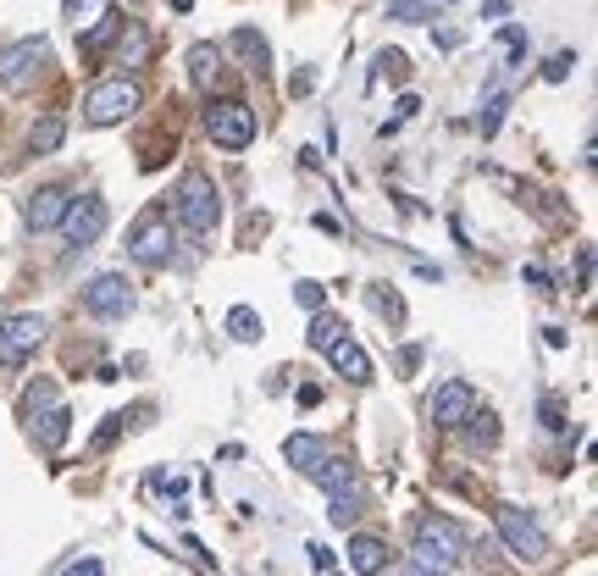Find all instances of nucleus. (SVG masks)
Instances as JSON below:
<instances>
[{
    "label": "nucleus",
    "mask_w": 598,
    "mask_h": 576,
    "mask_svg": "<svg viewBox=\"0 0 598 576\" xmlns=\"http://www.w3.org/2000/svg\"><path fill=\"white\" fill-rule=\"evenodd\" d=\"M178 222L194 233V239H211L216 233V222H222V200H216V183L205 178V172H183V183H178Z\"/></svg>",
    "instance_id": "nucleus-1"
},
{
    "label": "nucleus",
    "mask_w": 598,
    "mask_h": 576,
    "mask_svg": "<svg viewBox=\"0 0 598 576\" xmlns=\"http://www.w3.org/2000/svg\"><path fill=\"white\" fill-rule=\"evenodd\" d=\"M493 521H499L504 549H510L521 565H543V560H549V532L538 527V516H532V510H521V504H499V510H493Z\"/></svg>",
    "instance_id": "nucleus-2"
},
{
    "label": "nucleus",
    "mask_w": 598,
    "mask_h": 576,
    "mask_svg": "<svg viewBox=\"0 0 598 576\" xmlns=\"http://www.w3.org/2000/svg\"><path fill=\"white\" fill-rule=\"evenodd\" d=\"M460 549H466V538H460L455 521H443V516H421L416 521V549H410V560L427 565V571H455Z\"/></svg>",
    "instance_id": "nucleus-3"
},
{
    "label": "nucleus",
    "mask_w": 598,
    "mask_h": 576,
    "mask_svg": "<svg viewBox=\"0 0 598 576\" xmlns=\"http://www.w3.org/2000/svg\"><path fill=\"white\" fill-rule=\"evenodd\" d=\"M139 111V84L133 78H106V84H95L84 95V122L89 128H111V122L133 117Z\"/></svg>",
    "instance_id": "nucleus-4"
},
{
    "label": "nucleus",
    "mask_w": 598,
    "mask_h": 576,
    "mask_svg": "<svg viewBox=\"0 0 598 576\" xmlns=\"http://www.w3.org/2000/svg\"><path fill=\"white\" fill-rule=\"evenodd\" d=\"M45 67H50V45H45V39H17V45L0 50V84L12 89V95L34 89Z\"/></svg>",
    "instance_id": "nucleus-5"
},
{
    "label": "nucleus",
    "mask_w": 598,
    "mask_h": 576,
    "mask_svg": "<svg viewBox=\"0 0 598 576\" xmlns=\"http://www.w3.org/2000/svg\"><path fill=\"white\" fill-rule=\"evenodd\" d=\"M23 410L34 416V438L56 455L61 444H67V405H61V394H56V383H39V388H28V399H23Z\"/></svg>",
    "instance_id": "nucleus-6"
},
{
    "label": "nucleus",
    "mask_w": 598,
    "mask_h": 576,
    "mask_svg": "<svg viewBox=\"0 0 598 576\" xmlns=\"http://www.w3.org/2000/svg\"><path fill=\"white\" fill-rule=\"evenodd\" d=\"M128 255H133L139 266H167V261H172V222H167V211H161V205H150V211L133 222Z\"/></svg>",
    "instance_id": "nucleus-7"
},
{
    "label": "nucleus",
    "mask_w": 598,
    "mask_h": 576,
    "mask_svg": "<svg viewBox=\"0 0 598 576\" xmlns=\"http://www.w3.org/2000/svg\"><path fill=\"white\" fill-rule=\"evenodd\" d=\"M45 333H50V322L39 311L6 316V322H0V366H12V372H17V366H23V360L45 344Z\"/></svg>",
    "instance_id": "nucleus-8"
},
{
    "label": "nucleus",
    "mask_w": 598,
    "mask_h": 576,
    "mask_svg": "<svg viewBox=\"0 0 598 576\" xmlns=\"http://www.w3.org/2000/svg\"><path fill=\"white\" fill-rule=\"evenodd\" d=\"M205 133H211L222 150H244V144L255 139V111L244 106V100H211V111H205Z\"/></svg>",
    "instance_id": "nucleus-9"
},
{
    "label": "nucleus",
    "mask_w": 598,
    "mask_h": 576,
    "mask_svg": "<svg viewBox=\"0 0 598 576\" xmlns=\"http://www.w3.org/2000/svg\"><path fill=\"white\" fill-rule=\"evenodd\" d=\"M84 311L95 316V322H122V316H133V288L122 272H100L95 283L84 288Z\"/></svg>",
    "instance_id": "nucleus-10"
},
{
    "label": "nucleus",
    "mask_w": 598,
    "mask_h": 576,
    "mask_svg": "<svg viewBox=\"0 0 598 576\" xmlns=\"http://www.w3.org/2000/svg\"><path fill=\"white\" fill-rule=\"evenodd\" d=\"M106 222H111L106 200H100V194H84V200H67L61 233H67V244H72V250H89V244H95L100 233H106Z\"/></svg>",
    "instance_id": "nucleus-11"
},
{
    "label": "nucleus",
    "mask_w": 598,
    "mask_h": 576,
    "mask_svg": "<svg viewBox=\"0 0 598 576\" xmlns=\"http://www.w3.org/2000/svg\"><path fill=\"white\" fill-rule=\"evenodd\" d=\"M471 410H477V394H471V383H460V377H449V383L432 394V421H438V427H466Z\"/></svg>",
    "instance_id": "nucleus-12"
},
{
    "label": "nucleus",
    "mask_w": 598,
    "mask_h": 576,
    "mask_svg": "<svg viewBox=\"0 0 598 576\" xmlns=\"http://www.w3.org/2000/svg\"><path fill=\"white\" fill-rule=\"evenodd\" d=\"M61 216H67V189H56V183H45V189H34L23 200V222L34 233H50L61 228Z\"/></svg>",
    "instance_id": "nucleus-13"
},
{
    "label": "nucleus",
    "mask_w": 598,
    "mask_h": 576,
    "mask_svg": "<svg viewBox=\"0 0 598 576\" xmlns=\"http://www.w3.org/2000/svg\"><path fill=\"white\" fill-rule=\"evenodd\" d=\"M327 355H333V372L338 377H349V383H371V355L355 344V338H338Z\"/></svg>",
    "instance_id": "nucleus-14"
},
{
    "label": "nucleus",
    "mask_w": 598,
    "mask_h": 576,
    "mask_svg": "<svg viewBox=\"0 0 598 576\" xmlns=\"http://www.w3.org/2000/svg\"><path fill=\"white\" fill-rule=\"evenodd\" d=\"M349 571H360V576H377V571H388V543L383 538H349Z\"/></svg>",
    "instance_id": "nucleus-15"
},
{
    "label": "nucleus",
    "mask_w": 598,
    "mask_h": 576,
    "mask_svg": "<svg viewBox=\"0 0 598 576\" xmlns=\"http://www.w3.org/2000/svg\"><path fill=\"white\" fill-rule=\"evenodd\" d=\"M283 455H288V466H299V471H305V477H311V471L322 466V460L333 455V449H327L322 438H316V432H294V438H288V444H283Z\"/></svg>",
    "instance_id": "nucleus-16"
},
{
    "label": "nucleus",
    "mask_w": 598,
    "mask_h": 576,
    "mask_svg": "<svg viewBox=\"0 0 598 576\" xmlns=\"http://www.w3.org/2000/svg\"><path fill=\"white\" fill-rule=\"evenodd\" d=\"M150 61V34L144 23H122L117 28V67H144Z\"/></svg>",
    "instance_id": "nucleus-17"
},
{
    "label": "nucleus",
    "mask_w": 598,
    "mask_h": 576,
    "mask_svg": "<svg viewBox=\"0 0 598 576\" xmlns=\"http://www.w3.org/2000/svg\"><path fill=\"white\" fill-rule=\"evenodd\" d=\"M216 72H222V50H216V45H189V84L211 89Z\"/></svg>",
    "instance_id": "nucleus-18"
},
{
    "label": "nucleus",
    "mask_w": 598,
    "mask_h": 576,
    "mask_svg": "<svg viewBox=\"0 0 598 576\" xmlns=\"http://www.w3.org/2000/svg\"><path fill=\"white\" fill-rule=\"evenodd\" d=\"M311 482H316V488H327V493H344V488H355V466H349L344 455H327L322 466L311 471Z\"/></svg>",
    "instance_id": "nucleus-19"
},
{
    "label": "nucleus",
    "mask_w": 598,
    "mask_h": 576,
    "mask_svg": "<svg viewBox=\"0 0 598 576\" xmlns=\"http://www.w3.org/2000/svg\"><path fill=\"white\" fill-rule=\"evenodd\" d=\"M61 139H67V122H61L56 111H50L45 122H34V133H28V150H34V156H56Z\"/></svg>",
    "instance_id": "nucleus-20"
},
{
    "label": "nucleus",
    "mask_w": 598,
    "mask_h": 576,
    "mask_svg": "<svg viewBox=\"0 0 598 576\" xmlns=\"http://www.w3.org/2000/svg\"><path fill=\"white\" fill-rule=\"evenodd\" d=\"M366 300H371V311L383 316L388 327H405V300H399L388 283H371V288H366Z\"/></svg>",
    "instance_id": "nucleus-21"
},
{
    "label": "nucleus",
    "mask_w": 598,
    "mask_h": 576,
    "mask_svg": "<svg viewBox=\"0 0 598 576\" xmlns=\"http://www.w3.org/2000/svg\"><path fill=\"white\" fill-rule=\"evenodd\" d=\"M233 50L244 56V67H250V72H266V56H272V50H266V39L255 34V28H239V34H233Z\"/></svg>",
    "instance_id": "nucleus-22"
},
{
    "label": "nucleus",
    "mask_w": 598,
    "mask_h": 576,
    "mask_svg": "<svg viewBox=\"0 0 598 576\" xmlns=\"http://www.w3.org/2000/svg\"><path fill=\"white\" fill-rule=\"evenodd\" d=\"M360 516V493L355 488H344V493H327V521H333V527H344L349 532V521Z\"/></svg>",
    "instance_id": "nucleus-23"
},
{
    "label": "nucleus",
    "mask_w": 598,
    "mask_h": 576,
    "mask_svg": "<svg viewBox=\"0 0 598 576\" xmlns=\"http://www.w3.org/2000/svg\"><path fill=\"white\" fill-rule=\"evenodd\" d=\"M228 333L239 338V344H255V338H261V311H250V305H233V311H228Z\"/></svg>",
    "instance_id": "nucleus-24"
},
{
    "label": "nucleus",
    "mask_w": 598,
    "mask_h": 576,
    "mask_svg": "<svg viewBox=\"0 0 598 576\" xmlns=\"http://www.w3.org/2000/svg\"><path fill=\"white\" fill-rule=\"evenodd\" d=\"M117 28H122V17H117V12H100V23L84 34V50H89V56H100V50H106L111 39H117Z\"/></svg>",
    "instance_id": "nucleus-25"
},
{
    "label": "nucleus",
    "mask_w": 598,
    "mask_h": 576,
    "mask_svg": "<svg viewBox=\"0 0 598 576\" xmlns=\"http://www.w3.org/2000/svg\"><path fill=\"white\" fill-rule=\"evenodd\" d=\"M338 338H344V322H338V316H327V311H316V322H311V349H333Z\"/></svg>",
    "instance_id": "nucleus-26"
},
{
    "label": "nucleus",
    "mask_w": 598,
    "mask_h": 576,
    "mask_svg": "<svg viewBox=\"0 0 598 576\" xmlns=\"http://www.w3.org/2000/svg\"><path fill=\"white\" fill-rule=\"evenodd\" d=\"M388 17H399V23H438V12L427 0H388Z\"/></svg>",
    "instance_id": "nucleus-27"
},
{
    "label": "nucleus",
    "mask_w": 598,
    "mask_h": 576,
    "mask_svg": "<svg viewBox=\"0 0 598 576\" xmlns=\"http://www.w3.org/2000/svg\"><path fill=\"white\" fill-rule=\"evenodd\" d=\"M294 305H299V311H322V305H327V288L316 283V277H299V283H294Z\"/></svg>",
    "instance_id": "nucleus-28"
},
{
    "label": "nucleus",
    "mask_w": 598,
    "mask_h": 576,
    "mask_svg": "<svg viewBox=\"0 0 598 576\" xmlns=\"http://www.w3.org/2000/svg\"><path fill=\"white\" fill-rule=\"evenodd\" d=\"M471 444H499V416L493 410H471Z\"/></svg>",
    "instance_id": "nucleus-29"
},
{
    "label": "nucleus",
    "mask_w": 598,
    "mask_h": 576,
    "mask_svg": "<svg viewBox=\"0 0 598 576\" xmlns=\"http://www.w3.org/2000/svg\"><path fill=\"white\" fill-rule=\"evenodd\" d=\"M504 111H510V95H493L488 106H482V117H477V128H482V139L488 133H499V122H504Z\"/></svg>",
    "instance_id": "nucleus-30"
},
{
    "label": "nucleus",
    "mask_w": 598,
    "mask_h": 576,
    "mask_svg": "<svg viewBox=\"0 0 598 576\" xmlns=\"http://www.w3.org/2000/svg\"><path fill=\"white\" fill-rule=\"evenodd\" d=\"M571 67H576V56H571V50H560V56H549L543 78H549V84H565V78H571Z\"/></svg>",
    "instance_id": "nucleus-31"
},
{
    "label": "nucleus",
    "mask_w": 598,
    "mask_h": 576,
    "mask_svg": "<svg viewBox=\"0 0 598 576\" xmlns=\"http://www.w3.org/2000/svg\"><path fill=\"white\" fill-rule=\"evenodd\" d=\"M543 427H549V432H565V427H571V421H565V399H543Z\"/></svg>",
    "instance_id": "nucleus-32"
},
{
    "label": "nucleus",
    "mask_w": 598,
    "mask_h": 576,
    "mask_svg": "<svg viewBox=\"0 0 598 576\" xmlns=\"http://www.w3.org/2000/svg\"><path fill=\"white\" fill-rule=\"evenodd\" d=\"M377 67H383L388 78H405V72H410V61L399 56V50H383V56H377Z\"/></svg>",
    "instance_id": "nucleus-33"
},
{
    "label": "nucleus",
    "mask_w": 598,
    "mask_h": 576,
    "mask_svg": "<svg viewBox=\"0 0 598 576\" xmlns=\"http://www.w3.org/2000/svg\"><path fill=\"white\" fill-rule=\"evenodd\" d=\"M122 421H128V416H106V427H100V432H95V449H111V444H117V432H122Z\"/></svg>",
    "instance_id": "nucleus-34"
},
{
    "label": "nucleus",
    "mask_w": 598,
    "mask_h": 576,
    "mask_svg": "<svg viewBox=\"0 0 598 576\" xmlns=\"http://www.w3.org/2000/svg\"><path fill=\"white\" fill-rule=\"evenodd\" d=\"M61 576H106V565L95 560V554H89V560H78V565H67V571Z\"/></svg>",
    "instance_id": "nucleus-35"
},
{
    "label": "nucleus",
    "mask_w": 598,
    "mask_h": 576,
    "mask_svg": "<svg viewBox=\"0 0 598 576\" xmlns=\"http://www.w3.org/2000/svg\"><path fill=\"white\" fill-rule=\"evenodd\" d=\"M288 89H294V95H311V89H316V72H311V67L294 72V84H288Z\"/></svg>",
    "instance_id": "nucleus-36"
},
{
    "label": "nucleus",
    "mask_w": 598,
    "mask_h": 576,
    "mask_svg": "<svg viewBox=\"0 0 598 576\" xmlns=\"http://www.w3.org/2000/svg\"><path fill=\"white\" fill-rule=\"evenodd\" d=\"M482 17H493V23H499V17H510V0H482Z\"/></svg>",
    "instance_id": "nucleus-37"
},
{
    "label": "nucleus",
    "mask_w": 598,
    "mask_h": 576,
    "mask_svg": "<svg viewBox=\"0 0 598 576\" xmlns=\"http://www.w3.org/2000/svg\"><path fill=\"white\" fill-rule=\"evenodd\" d=\"M95 6H100V0H67V17L78 23V17H84V12H95Z\"/></svg>",
    "instance_id": "nucleus-38"
},
{
    "label": "nucleus",
    "mask_w": 598,
    "mask_h": 576,
    "mask_svg": "<svg viewBox=\"0 0 598 576\" xmlns=\"http://www.w3.org/2000/svg\"><path fill=\"white\" fill-rule=\"evenodd\" d=\"M394 576H443V571H427V565H416V560H405Z\"/></svg>",
    "instance_id": "nucleus-39"
},
{
    "label": "nucleus",
    "mask_w": 598,
    "mask_h": 576,
    "mask_svg": "<svg viewBox=\"0 0 598 576\" xmlns=\"http://www.w3.org/2000/svg\"><path fill=\"white\" fill-rule=\"evenodd\" d=\"M311 560H316V571H327V565H333V549H322V543H311Z\"/></svg>",
    "instance_id": "nucleus-40"
}]
</instances>
